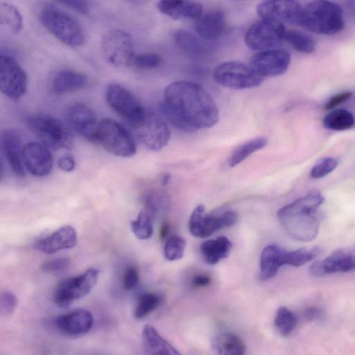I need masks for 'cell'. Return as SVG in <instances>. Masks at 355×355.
I'll use <instances>...</instances> for the list:
<instances>
[{"mask_svg":"<svg viewBox=\"0 0 355 355\" xmlns=\"http://www.w3.org/2000/svg\"><path fill=\"white\" fill-rule=\"evenodd\" d=\"M70 260L66 257L57 258L44 262L41 266V269L49 273L60 272L69 267Z\"/></svg>","mask_w":355,"mask_h":355,"instance_id":"7bdbcfd3","label":"cell"},{"mask_svg":"<svg viewBox=\"0 0 355 355\" xmlns=\"http://www.w3.org/2000/svg\"><path fill=\"white\" fill-rule=\"evenodd\" d=\"M101 49L107 62L114 67L132 64L135 56L132 40L125 31L112 29L106 32L101 38Z\"/></svg>","mask_w":355,"mask_h":355,"instance_id":"30bf717a","label":"cell"},{"mask_svg":"<svg viewBox=\"0 0 355 355\" xmlns=\"http://www.w3.org/2000/svg\"><path fill=\"white\" fill-rule=\"evenodd\" d=\"M237 219L235 211H227L220 215L207 214L204 205H199L191 214L189 229L193 236L206 238L218 230L234 225Z\"/></svg>","mask_w":355,"mask_h":355,"instance_id":"7c38bea8","label":"cell"},{"mask_svg":"<svg viewBox=\"0 0 355 355\" xmlns=\"http://www.w3.org/2000/svg\"><path fill=\"white\" fill-rule=\"evenodd\" d=\"M268 144V139L264 137L252 139L237 146L228 159L230 167H234L241 163L250 155L257 150L263 148Z\"/></svg>","mask_w":355,"mask_h":355,"instance_id":"f546056e","label":"cell"},{"mask_svg":"<svg viewBox=\"0 0 355 355\" xmlns=\"http://www.w3.org/2000/svg\"><path fill=\"white\" fill-rule=\"evenodd\" d=\"M1 144L10 168L18 177L25 175L23 162V146L19 132L14 129L5 130L1 136Z\"/></svg>","mask_w":355,"mask_h":355,"instance_id":"ffe728a7","label":"cell"},{"mask_svg":"<svg viewBox=\"0 0 355 355\" xmlns=\"http://www.w3.org/2000/svg\"><path fill=\"white\" fill-rule=\"evenodd\" d=\"M275 324L281 334L288 336L295 329L297 318L288 308L281 306L276 312Z\"/></svg>","mask_w":355,"mask_h":355,"instance_id":"74e56055","label":"cell"},{"mask_svg":"<svg viewBox=\"0 0 355 355\" xmlns=\"http://www.w3.org/2000/svg\"><path fill=\"white\" fill-rule=\"evenodd\" d=\"M93 315L87 309H77L58 317L55 320L57 329L69 336H78L87 334L92 329Z\"/></svg>","mask_w":355,"mask_h":355,"instance_id":"44dd1931","label":"cell"},{"mask_svg":"<svg viewBox=\"0 0 355 355\" xmlns=\"http://www.w3.org/2000/svg\"><path fill=\"white\" fill-rule=\"evenodd\" d=\"M157 8L173 19H196L202 13V5L195 0H159Z\"/></svg>","mask_w":355,"mask_h":355,"instance_id":"7402d4cb","label":"cell"},{"mask_svg":"<svg viewBox=\"0 0 355 355\" xmlns=\"http://www.w3.org/2000/svg\"><path fill=\"white\" fill-rule=\"evenodd\" d=\"M42 26L62 43L70 47L82 46L86 40L81 24L67 12L51 6H46L40 12Z\"/></svg>","mask_w":355,"mask_h":355,"instance_id":"277c9868","label":"cell"},{"mask_svg":"<svg viewBox=\"0 0 355 355\" xmlns=\"http://www.w3.org/2000/svg\"><path fill=\"white\" fill-rule=\"evenodd\" d=\"M286 251L276 245L266 246L261 254L260 279L266 281L272 278L279 268L285 265Z\"/></svg>","mask_w":355,"mask_h":355,"instance_id":"d4e9b609","label":"cell"},{"mask_svg":"<svg viewBox=\"0 0 355 355\" xmlns=\"http://www.w3.org/2000/svg\"><path fill=\"white\" fill-rule=\"evenodd\" d=\"M284 40L302 53H313L316 49L315 40L309 35L298 31H286Z\"/></svg>","mask_w":355,"mask_h":355,"instance_id":"836d02e7","label":"cell"},{"mask_svg":"<svg viewBox=\"0 0 355 355\" xmlns=\"http://www.w3.org/2000/svg\"><path fill=\"white\" fill-rule=\"evenodd\" d=\"M139 275L137 269L134 266L126 268L123 275V286L127 291L135 289L138 285Z\"/></svg>","mask_w":355,"mask_h":355,"instance_id":"ee69618b","label":"cell"},{"mask_svg":"<svg viewBox=\"0 0 355 355\" xmlns=\"http://www.w3.org/2000/svg\"><path fill=\"white\" fill-rule=\"evenodd\" d=\"M87 82V77L78 71L64 69L59 71L53 81V91L62 95L83 88Z\"/></svg>","mask_w":355,"mask_h":355,"instance_id":"4316f807","label":"cell"},{"mask_svg":"<svg viewBox=\"0 0 355 355\" xmlns=\"http://www.w3.org/2000/svg\"><path fill=\"white\" fill-rule=\"evenodd\" d=\"M348 6L352 13L355 15V0H349Z\"/></svg>","mask_w":355,"mask_h":355,"instance_id":"f907efd6","label":"cell"},{"mask_svg":"<svg viewBox=\"0 0 355 355\" xmlns=\"http://www.w3.org/2000/svg\"><path fill=\"white\" fill-rule=\"evenodd\" d=\"M135 129L140 142L152 151L162 149L171 138V130L167 122L153 113L147 112L144 122Z\"/></svg>","mask_w":355,"mask_h":355,"instance_id":"5bb4252c","label":"cell"},{"mask_svg":"<svg viewBox=\"0 0 355 355\" xmlns=\"http://www.w3.org/2000/svg\"><path fill=\"white\" fill-rule=\"evenodd\" d=\"M300 25L317 34L338 33L345 25L343 9L330 1L315 0L303 8Z\"/></svg>","mask_w":355,"mask_h":355,"instance_id":"3957f363","label":"cell"},{"mask_svg":"<svg viewBox=\"0 0 355 355\" xmlns=\"http://www.w3.org/2000/svg\"><path fill=\"white\" fill-rule=\"evenodd\" d=\"M162 58L155 53H143L134 56L132 64L140 69H151L159 67Z\"/></svg>","mask_w":355,"mask_h":355,"instance_id":"ab89813d","label":"cell"},{"mask_svg":"<svg viewBox=\"0 0 355 355\" xmlns=\"http://www.w3.org/2000/svg\"><path fill=\"white\" fill-rule=\"evenodd\" d=\"M214 80L223 87L232 89H246L259 86L263 77L251 67L239 61H228L216 67Z\"/></svg>","mask_w":355,"mask_h":355,"instance_id":"ba28073f","label":"cell"},{"mask_svg":"<svg viewBox=\"0 0 355 355\" xmlns=\"http://www.w3.org/2000/svg\"><path fill=\"white\" fill-rule=\"evenodd\" d=\"M303 8L297 0H263L257 6L262 19L300 24Z\"/></svg>","mask_w":355,"mask_h":355,"instance_id":"e0dca14e","label":"cell"},{"mask_svg":"<svg viewBox=\"0 0 355 355\" xmlns=\"http://www.w3.org/2000/svg\"><path fill=\"white\" fill-rule=\"evenodd\" d=\"M17 306V298L11 291H5L0 296V314L1 316H9Z\"/></svg>","mask_w":355,"mask_h":355,"instance_id":"b9f144b4","label":"cell"},{"mask_svg":"<svg viewBox=\"0 0 355 355\" xmlns=\"http://www.w3.org/2000/svg\"><path fill=\"white\" fill-rule=\"evenodd\" d=\"M0 21L14 34L21 32L24 27L22 15L18 8L8 2H2L0 6Z\"/></svg>","mask_w":355,"mask_h":355,"instance_id":"d6a6232c","label":"cell"},{"mask_svg":"<svg viewBox=\"0 0 355 355\" xmlns=\"http://www.w3.org/2000/svg\"><path fill=\"white\" fill-rule=\"evenodd\" d=\"M98 144L117 157H130L137 152V144L132 134L110 118L103 119L98 123Z\"/></svg>","mask_w":355,"mask_h":355,"instance_id":"8992f818","label":"cell"},{"mask_svg":"<svg viewBox=\"0 0 355 355\" xmlns=\"http://www.w3.org/2000/svg\"><path fill=\"white\" fill-rule=\"evenodd\" d=\"M159 108L171 125L187 132L211 128L219 121L214 98L193 81L178 80L168 85Z\"/></svg>","mask_w":355,"mask_h":355,"instance_id":"6da1fadb","label":"cell"},{"mask_svg":"<svg viewBox=\"0 0 355 355\" xmlns=\"http://www.w3.org/2000/svg\"><path fill=\"white\" fill-rule=\"evenodd\" d=\"M338 162L334 157H325L317 163L311 170L310 176L315 179L325 177L338 166Z\"/></svg>","mask_w":355,"mask_h":355,"instance_id":"60d3db41","label":"cell"},{"mask_svg":"<svg viewBox=\"0 0 355 355\" xmlns=\"http://www.w3.org/2000/svg\"><path fill=\"white\" fill-rule=\"evenodd\" d=\"M98 275V270L91 268L79 275L64 280L54 291L55 304L60 308H67L86 296L96 284Z\"/></svg>","mask_w":355,"mask_h":355,"instance_id":"9c48e42d","label":"cell"},{"mask_svg":"<svg viewBox=\"0 0 355 355\" xmlns=\"http://www.w3.org/2000/svg\"><path fill=\"white\" fill-rule=\"evenodd\" d=\"M76 242V230L71 226L65 225L38 241L35 247L44 253L52 254L61 250L72 248Z\"/></svg>","mask_w":355,"mask_h":355,"instance_id":"603a6c76","label":"cell"},{"mask_svg":"<svg viewBox=\"0 0 355 355\" xmlns=\"http://www.w3.org/2000/svg\"><path fill=\"white\" fill-rule=\"evenodd\" d=\"M213 349L221 355H243L245 353V345L237 336L222 333L215 336L212 340Z\"/></svg>","mask_w":355,"mask_h":355,"instance_id":"f1b7e54d","label":"cell"},{"mask_svg":"<svg viewBox=\"0 0 355 355\" xmlns=\"http://www.w3.org/2000/svg\"><path fill=\"white\" fill-rule=\"evenodd\" d=\"M68 126L87 141L98 144L97 121L94 112L85 104L77 103L69 105L64 114Z\"/></svg>","mask_w":355,"mask_h":355,"instance_id":"9a60e30c","label":"cell"},{"mask_svg":"<svg viewBox=\"0 0 355 355\" xmlns=\"http://www.w3.org/2000/svg\"><path fill=\"white\" fill-rule=\"evenodd\" d=\"M196 31L203 40H214L220 37L225 29L224 13L218 10L202 14L196 19Z\"/></svg>","mask_w":355,"mask_h":355,"instance_id":"cb8c5ba5","label":"cell"},{"mask_svg":"<svg viewBox=\"0 0 355 355\" xmlns=\"http://www.w3.org/2000/svg\"><path fill=\"white\" fill-rule=\"evenodd\" d=\"M354 123L353 114L342 108L332 110L323 120V125L325 128L335 131L348 130L353 126Z\"/></svg>","mask_w":355,"mask_h":355,"instance_id":"1f68e13d","label":"cell"},{"mask_svg":"<svg viewBox=\"0 0 355 355\" xmlns=\"http://www.w3.org/2000/svg\"><path fill=\"white\" fill-rule=\"evenodd\" d=\"M0 84L1 92L12 101H18L26 92L27 75L12 56L1 54Z\"/></svg>","mask_w":355,"mask_h":355,"instance_id":"4fadbf2b","label":"cell"},{"mask_svg":"<svg viewBox=\"0 0 355 355\" xmlns=\"http://www.w3.org/2000/svg\"><path fill=\"white\" fill-rule=\"evenodd\" d=\"M155 213L145 207L140 211L135 220H132L130 227L135 236L141 240L151 237L153 233V218Z\"/></svg>","mask_w":355,"mask_h":355,"instance_id":"4dcf8cb0","label":"cell"},{"mask_svg":"<svg viewBox=\"0 0 355 355\" xmlns=\"http://www.w3.org/2000/svg\"><path fill=\"white\" fill-rule=\"evenodd\" d=\"M62 4L79 12L82 15H87L89 11L88 0H57Z\"/></svg>","mask_w":355,"mask_h":355,"instance_id":"f6af8a7d","label":"cell"},{"mask_svg":"<svg viewBox=\"0 0 355 355\" xmlns=\"http://www.w3.org/2000/svg\"><path fill=\"white\" fill-rule=\"evenodd\" d=\"M354 270L355 245L338 249L324 259L314 262L309 268L311 275L314 277H323Z\"/></svg>","mask_w":355,"mask_h":355,"instance_id":"2e32d148","label":"cell"},{"mask_svg":"<svg viewBox=\"0 0 355 355\" xmlns=\"http://www.w3.org/2000/svg\"><path fill=\"white\" fill-rule=\"evenodd\" d=\"M186 241L184 239L178 235H174L167 239L164 248V255L168 261L180 259L184 252Z\"/></svg>","mask_w":355,"mask_h":355,"instance_id":"f35d334b","label":"cell"},{"mask_svg":"<svg viewBox=\"0 0 355 355\" xmlns=\"http://www.w3.org/2000/svg\"><path fill=\"white\" fill-rule=\"evenodd\" d=\"M177 44L187 53L198 55L202 53L205 46L193 34L184 30H180L175 35Z\"/></svg>","mask_w":355,"mask_h":355,"instance_id":"d590c367","label":"cell"},{"mask_svg":"<svg viewBox=\"0 0 355 355\" xmlns=\"http://www.w3.org/2000/svg\"><path fill=\"white\" fill-rule=\"evenodd\" d=\"M141 337L144 349L148 354L178 355L180 354L150 324H146L144 327Z\"/></svg>","mask_w":355,"mask_h":355,"instance_id":"484cf974","label":"cell"},{"mask_svg":"<svg viewBox=\"0 0 355 355\" xmlns=\"http://www.w3.org/2000/svg\"><path fill=\"white\" fill-rule=\"evenodd\" d=\"M352 96L350 92H340L332 96L325 105L326 110H332Z\"/></svg>","mask_w":355,"mask_h":355,"instance_id":"bcb514c9","label":"cell"},{"mask_svg":"<svg viewBox=\"0 0 355 355\" xmlns=\"http://www.w3.org/2000/svg\"><path fill=\"white\" fill-rule=\"evenodd\" d=\"M169 226L168 223H164L159 230V237L161 239H164L168 235Z\"/></svg>","mask_w":355,"mask_h":355,"instance_id":"681fc988","label":"cell"},{"mask_svg":"<svg viewBox=\"0 0 355 355\" xmlns=\"http://www.w3.org/2000/svg\"><path fill=\"white\" fill-rule=\"evenodd\" d=\"M286 31L282 22L261 18L247 30L245 42L248 48L254 51L272 49L284 40Z\"/></svg>","mask_w":355,"mask_h":355,"instance_id":"8fae6325","label":"cell"},{"mask_svg":"<svg viewBox=\"0 0 355 355\" xmlns=\"http://www.w3.org/2000/svg\"><path fill=\"white\" fill-rule=\"evenodd\" d=\"M105 98L110 107L134 129L144 122L147 112L135 95L124 87L110 84L106 89Z\"/></svg>","mask_w":355,"mask_h":355,"instance_id":"52a82bcc","label":"cell"},{"mask_svg":"<svg viewBox=\"0 0 355 355\" xmlns=\"http://www.w3.org/2000/svg\"><path fill=\"white\" fill-rule=\"evenodd\" d=\"M232 248V244L227 237L219 236L204 241L200 245V253L205 263L214 265L228 257Z\"/></svg>","mask_w":355,"mask_h":355,"instance_id":"83f0119b","label":"cell"},{"mask_svg":"<svg viewBox=\"0 0 355 355\" xmlns=\"http://www.w3.org/2000/svg\"><path fill=\"white\" fill-rule=\"evenodd\" d=\"M58 167L64 172H71L76 166V161L73 156L65 155L58 161Z\"/></svg>","mask_w":355,"mask_h":355,"instance_id":"7dc6e473","label":"cell"},{"mask_svg":"<svg viewBox=\"0 0 355 355\" xmlns=\"http://www.w3.org/2000/svg\"><path fill=\"white\" fill-rule=\"evenodd\" d=\"M160 302L158 295L154 293L146 292L138 297L134 315L137 319H142L154 311Z\"/></svg>","mask_w":355,"mask_h":355,"instance_id":"8d00e7d4","label":"cell"},{"mask_svg":"<svg viewBox=\"0 0 355 355\" xmlns=\"http://www.w3.org/2000/svg\"><path fill=\"white\" fill-rule=\"evenodd\" d=\"M324 198L317 190L310 191L306 196L282 207L278 218L286 232L293 239L307 242L315 238L320 221L318 209Z\"/></svg>","mask_w":355,"mask_h":355,"instance_id":"7a4b0ae2","label":"cell"},{"mask_svg":"<svg viewBox=\"0 0 355 355\" xmlns=\"http://www.w3.org/2000/svg\"><path fill=\"white\" fill-rule=\"evenodd\" d=\"M291 63V55L282 49L259 51L250 60V67L262 77L284 74Z\"/></svg>","mask_w":355,"mask_h":355,"instance_id":"ac0fdd59","label":"cell"},{"mask_svg":"<svg viewBox=\"0 0 355 355\" xmlns=\"http://www.w3.org/2000/svg\"><path fill=\"white\" fill-rule=\"evenodd\" d=\"M321 252L319 247L302 248L286 252L285 254V265L299 267L314 259Z\"/></svg>","mask_w":355,"mask_h":355,"instance_id":"e575fe53","label":"cell"},{"mask_svg":"<svg viewBox=\"0 0 355 355\" xmlns=\"http://www.w3.org/2000/svg\"><path fill=\"white\" fill-rule=\"evenodd\" d=\"M211 279L205 275H198L192 279V285L196 288L207 286L209 284Z\"/></svg>","mask_w":355,"mask_h":355,"instance_id":"c3c4849f","label":"cell"},{"mask_svg":"<svg viewBox=\"0 0 355 355\" xmlns=\"http://www.w3.org/2000/svg\"><path fill=\"white\" fill-rule=\"evenodd\" d=\"M25 168L33 176L44 177L51 173L53 159L49 148L39 142H29L23 146Z\"/></svg>","mask_w":355,"mask_h":355,"instance_id":"d6986e66","label":"cell"},{"mask_svg":"<svg viewBox=\"0 0 355 355\" xmlns=\"http://www.w3.org/2000/svg\"><path fill=\"white\" fill-rule=\"evenodd\" d=\"M27 124L30 130L49 148L70 149L73 146L71 129L53 116L42 114L33 115Z\"/></svg>","mask_w":355,"mask_h":355,"instance_id":"5b68a950","label":"cell"}]
</instances>
